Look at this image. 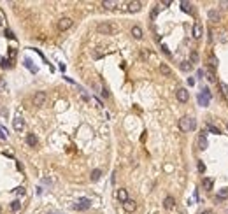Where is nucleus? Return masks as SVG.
Wrapping results in <instances>:
<instances>
[{
    "instance_id": "nucleus-1",
    "label": "nucleus",
    "mask_w": 228,
    "mask_h": 214,
    "mask_svg": "<svg viewBox=\"0 0 228 214\" xmlns=\"http://www.w3.org/2000/svg\"><path fill=\"white\" fill-rule=\"evenodd\" d=\"M179 128L183 130V132H191V130H195V128H196L195 118H191V116H184V118H181V120H179Z\"/></svg>"
},
{
    "instance_id": "nucleus-2",
    "label": "nucleus",
    "mask_w": 228,
    "mask_h": 214,
    "mask_svg": "<svg viewBox=\"0 0 228 214\" xmlns=\"http://www.w3.org/2000/svg\"><path fill=\"white\" fill-rule=\"evenodd\" d=\"M97 32L98 33H103V35H111V33L116 32V27H114V25H111V23H98Z\"/></svg>"
},
{
    "instance_id": "nucleus-3",
    "label": "nucleus",
    "mask_w": 228,
    "mask_h": 214,
    "mask_svg": "<svg viewBox=\"0 0 228 214\" xmlns=\"http://www.w3.org/2000/svg\"><path fill=\"white\" fill-rule=\"evenodd\" d=\"M90 205H91V200H90V198H81V200H77V202L74 204V209H76V211H86V209H90Z\"/></svg>"
},
{
    "instance_id": "nucleus-4",
    "label": "nucleus",
    "mask_w": 228,
    "mask_h": 214,
    "mask_svg": "<svg viewBox=\"0 0 228 214\" xmlns=\"http://www.w3.org/2000/svg\"><path fill=\"white\" fill-rule=\"evenodd\" d=\"M209 100H211V93H209V90H202V93L198 95V104L202 105V107H207V104H209Z\"/></svg>"
},
{
    "instance_id": "nucleus-5",
    "label": "nucleus",
    "mask_w": 228,
    "mask_h": 214,
    "mask_svg": "<svg viewBox=\"0 0 228 214\" xmlns=\"http://www.w3.org/2000/svg\"><path fill=\"white\" fill-rule=\"evenodd\" d=\"M175 97H177V100H179L181 104H184V102H188V99H190V93H188L186 88H179L175 91Z\"/></svg>"
},
{
    "instance_id": "nucleus-6",
    "label": "nucleus",
    "mask_w": 228,
    "mask_h": 214,
    "mask_svg": "<svg viewBox=\"0 0 228 214\" xmlns=\"http://www.w3.org/2000/svg\"><path fill=\"white\" fill-rule=\"evenodd\" d=\"M46 93L44 91H37V93L33 95V105H37V107H40V105H44V102H46Z\"/></svg>"
},
{
    "instance_id": "nucleus-7",
    "label": "nucleus",
    "mask_w": 228,
    "mask_h": 214,
    "mask_svg": "<svg viewBox=\"0 0 228 214\" xmlns=\"http://www.w3.org/2000/svg\"><path fill=\"white\" fill-rule=\"evenodd\" d=\"M70 27H72V19H70V18H61L60 21H58V28H60L61 32H63V30H69Z\"/></svg>"
},
{
    "instance_id": "nucleus-8",
    "label": "nucleus",
    "mask_w": 228,
    "mask_h": 214,
    "mask_svg": "<svg viewBox=\"0 0 228 214\" xmlns=\"http://www.w3.org/2000/svg\"><path fill=\"white\" fill-rule=\"evenodd\" d=\"M205 148H207V132L204 130V132L198 135V149H200V151H204Z\"/></svg>"
},
{
    "instance_id": "nucleus-9",
    "label": "nucleus",
    "mask_w": 228,
    "mask_h": 214,
    "mask_svg": "<svg viewBox=\"0 0 228 214\" xmlns=\"http://www.w3.org/2000/svg\"><path fill=\"white\" fill-rule=\"evenodd\" d=\"M12 125H14V130H16V132H21L23 128H25V121H23L21 116H16L14 121H12Z\"/></svg>"
},
{
    "instance_id": "nucleus-10",
    "label": "nucleus",
    "mask_w": 228,
    "mask_h": 214,
    "mask_svg": "<svg viewBox=\"0 0 228 214\" xmlns=\"http://www.w3.org/2000/svg\"><path fill=\"white\" fill-rule=\"evenodd\" d=\"M125 9L126 11H130V12H137V11H141V7H142V4L141 2H128V4H125Z\"/></svg>"
},
{
    "instance_id": "nucleus-11",
    "label": "nucleus",
    "mask_w": 228,
    "mask_h": 214,
    "mask_svg": "<svg viewBox=\"0 0 228 214\" xmlns=\"http://www.w3.org/2000/svg\"><path fill=\"white\" fill-rule=\"evenodd\" d=\"M123 209H125L126 212H133L137 209V204H135V200H132V198H128L125 204H123Z\"/></svg>"
},
{
    "instance_id": "nucleus-12",
    "label": "nucleus",
    "mask_w": 228,
    "mask_h": 214,
    "mask_svg": "<svg viewBox=\"0 0 228 214\" xmlns=\"http://www.w3.org/2000/svg\"><path fill=\"white\" fill-rule=\"evenodd\" d=\"M202 33H204L202 25H200V23H195V25H193V39H200Z\"/></svg>"
},
{
    "instance_id": "nucleus-13",
    "label": "nucleus",
    "mask_w": 228,
    "mask_h": 214,
    "mask_svg": "<svg viewBox=\"0 0 228 214\" xmlns=\"http://www.w3.org/2000/svg\"><path fill=\"white\" fill-rule=\"evenodd\" d=\"M116 197H118V200H120V202H123V204H125L126 200H128V193H126V190H125V188H121V190H118Z\"/></svg>"
},
{
    "instance_id": "nucleus-14",
    "label": "nucleus",
    "mask_w": 228,
    "mask_h": 214,
    "mask_svg": "<svg viewBox=\"0 0 228 214\" xmlns=\"http://www.w3.org/2000/svg\"><path fill=\"white\" fill-rule=\"evenodd\" d=\"M205 76H207V81H209V82H216V74H214V69L205 67Z\"/></svg>"
},
{
    "instance_id": "nucleus-15",
    "label": "nucleus",
    "mask_w": 228,
    "mask_h": 214,
    "mask_svg": "<svg viewBox=\"0 0 228 214\" xmlns=\"http://www.w3.org/2000/svg\"><path fill=\"white\" fill-rule=\"evenodd\" d=\"M207 16H209V19H211L212 23H217V21H219V12H217L216 9H211V11L207 12Z\"/></svg>"
},
{
    "instance_id": "nucleus-16",
    "label": "nucleus",
    "mask_w": 228,
    "mask_h": 214,
    "mask_svg": "<svg viewBox=\"0 0 228 214\" xmlns=\"http://www.w3.org/2000/svg\"><path fill=\"white\" fill-rule=\"evenodd\" d=\"M160 72H162L163 76H167V77L172 76V70H170V67H168L167 63H162V65H160Z\"/></svg>"
},
{
    "instance_id": "nucleus-17",
    "label": "nucleus",
    "mask_w": 228,
    "mask_h": 214,
    "mask_svg": "<svg viewBox=\"0 0 228 214\" xmlns=\"http://www.w3.org/2000/svg\"><path fill=\"white\" fill-rule=\"evenodd\" d=\"M120 4L118 2H114V0H105V2H102V7L103 9H114V7H118Z\"/></svg>"
},
{
    "instance_id": "nucleus-18",
    "label": "nucleus",
    "mask_w": 228,
    "mask_h": 214,
    "mask_svg": "<svg viewBox=\"0 0 228 214\" xmlns=\"http://www.w3.org/2000/svg\"><path fill=\"white\" fill-rule=\"evenodd\" d=\"M174 204H175V200L172 197H167L165 200H163V207L165 209H174Z\"/></svg>"
},
{
    "instance_id": "nucleus-19",
    "label": "nucleus",
    "mask_w": 228,
    "mask_h": 214,
    "mask_svg": "<svg viewBox=\"0 0 228 214\" xmlns=\"http://www.w3.org/2000/svg\"><path fill=\"white\" fill-rule=\"evenodd\" d=\"M205 130H209L211 133H216V135H219V133H221V130H219L216 125H212V123H207V125H205Z\"/></svg>"
},
{
    "instance_id": "nucleus-20",
    "label": "nucleus",
    "mask_w": 228,
    "mask_h": 214,
    "mask_svg": "<svg viewBox=\"0 0 228 214\" xmlns=\"http://www.w3.org/2000/svg\"><path fill=\"white\" fill-rule=\"evenodd\" d=\"M132 35H133L135 39H142V28L135 25V27L132 28Z\"/></svg>"
},
{
    "instance_id": "nucleus-21",
    "label": "nucleus",
    "mask_w": 228,
    "mask_h": 214,
    "mask_svg": "<svg viewBox=\"0 0 228 214\" xmlns=\"http://www.w3.org/2000/svg\"><path fill=\"white\" fill-rule=\"evenodd\" d=\"M27 144L28 146H37V137H35V135H33V133H28V137H27Z\"/></svg>"
},
{
    "instance_id": "nucleus-22",
    "label": "nucleus",
    "mask_w": 228,
    "mask_h": 214,
    "mask_svg": "<svg viewBox=\"0 0 228 214\" xmlns=\"http://www.w3.org/2000/svg\"><path fill=\"white\" fill-rule=\"evenodd\" d=\"M217 63H219V61H217V58L214 55H211L209 56V67H211V69H216L217 67Z\"/></svg>"
},
{
    "instance_id": "nucleus-23",
    "label": "nucleus",
    "mask_w": 228,
    "mask_h": 214,
    "mask_svg": "<svg viewBox=\"0 0 228 214\" xmlns=\"http://www.w3.org/2000/svg\"><path fill=\"white\" fill-rule=\"evenodd\" d=\"M181 7H183V11H184V12H191V11H193V6H191L190 2H181Z\"/></svg>"
},
{
    "instance_id": "nucleus-24",
    "label": "nucleus",
    "mask_w": 228,
    "mask_h": 214,
    "mask_svg": "<svg viewBox=\"0 0 228 214\" xmlns=\"http://www.w3.org/2000/svg\"><path fill=\"white\" fill-rule=\"evenodd\" d=\"M21 207H23V205H21V202H19V200H14V202L11 204V211H14V212H18Z\"/></svg>"
},
{
    "instance_id": "nucleus-25",
    "label": "nucleus",
    "mask_w": 228,
    "mask_h": 214,
    "mask_svg": "<svg viewBox=\"0 0 228 214\" xmlns=\"http://www.w3.org/2000/svg\"><path fill=\"white\" fill-rule=\"evenodd\" d=\"M228 197V188H221L217 191V198H226Z\"/></svg>"
},
{
    "instance_id": "nucleus-26",
    "label": "nucleus",
    "mask_w": 228,
    "mask_h": 214,
    "mask_svg": "<svg viewBox=\"0 0 228 214\" xmlns=\"http://www.w3.org/2000/svg\"><path fill=\"white\" fill-rule=\"evenodd\" d=\"M181 70H184V72H190V70H191V65H190V61H181Z\"/></svg>"
},
{
    "instance_id": "nucleus-27",
    "label": "nucleus",
    "mask_w": 228,
    "mask_h": 214,
    "mask_svg": "<svg viewBox=\"0 0 228 214\" xmlns=\"http://www.w3.org/2000/svg\"><path fill=\"white\" fill-rule=\"evenodd\" d=\"M100 174H102V172H100L98 169H95L91 172V181H98V179H100Z\"/></svg>"
},
{
    "instance_id": "nucleus-28",
    "label": "nucleus",
    "mask_w": 228,
    "mask_h": 214,
    "mask_svg": "<svg viewBox=\"0 0 228 214\" xmlns=\"http://www.w3.org/2000/svg\"><path fill=\"white\" fill-rule=\"evenodd\" d=\"M25 65H27V67H28V69H30V70H32V72H37V69H35V67L32 65V61L28 60V58H27V60H25Z\"/></svg>"
},
{
    "instance_id": "nucleus-29",
    "label": "nucleus",
    "mask_w": 228,
    "mask_h": 214,
    "mask_svg": "<svg viewBox=\"0 0 228 214\" xmlns=\"http://www.w3.org/2000/svg\"><path fill=\"white\" fill-rule=\"evenodd\" d=\"M219 86H221V90H223V95H225V97H228V84H225V82H221Z\"/></svg>"
},
{
    "instance_id": "nucleus-30",
    "label": "nucleus",
    "mask_w": 228,
    "mask_h": 214,
    "mask_svg": "<svg viewBox=\"0 0 228 214\" xmlns=\"http://www.w3.org/2000/svg\"><path fill=\"white\" fill-rule=\"evenodd\" d=\"M191 61H193V63H198V53H196V51L191 53Z\"/></svg>"
},
{
    "instance_id": "nucleus-31",
    "label": "nucleus",
    "mask_w": 228,
    "mask_h": 214,
    "mask_svg": "<svg viewBox=\"0 0 228 214\" xmlns=\"http://www.w3.org/2000/svg\"><path fill=\"white\" fill-rule=\"evenodd\" d=\"M204 186H205L207 190H211V186H212V179H204Z\"/></svg>"
},
{
    "instance_id": "nucleus-32",
    "label": "nucleus",
    "mask_w": 228,
    "mask_h": 214,
    "mask_svg": "<svg viewBox=\"0 0 228 214\" xmlns=\"http://www.w3.org/2000/svg\"><path fill=\"white\" fill-rule=\"evenodd\" d=\"M6 90V81H4V77H0V91H4Z\"/></svg>"
},
{
    "instance_id": "nucleus-33",
    "label": "nucleus",
    "mask_w": 228,
    "mask_h": 214,
    "mask_svg": "<svg viewBox=\"0 0 228 214\" xmlns=\"http://www.w3.org/2000/svg\"><path fill=\"white\" fill-rule=\"evenodd\" d=\"M198 170H200V172H204V170H205V167H204V162H198Z\"/></svg>"
},
{
    "instance_id": "nucleus-34",
    "label": "nucleus",
    "mask_w": 228,
    "mask_h": 214,
    "mask_svg": "<svg viewBox=\"0 0 228 214\" xmlns=\"http://www.w3.org/2000/svg\"><path fill=\"white\" fill-rule=\"evenodd\" d=\"M228 40V35L226 33H221V42H226Z\"/></svg>"
},
{
    "instance_id": "nucleus-35",
    "label": "nucleus",
    "mask_w": 228,
    "mask_h": 214,
    "mask_svg": "<svg viewBox=\"0 0 228 214\" xmlns=\"http://www.w3.org/2000/svg\"><path fill=\"white\" fill-rule=\"evenodd\" d=\"M219 6H221L223 9H228V2H219Z\"/></svg>"
},
{
    "instance_id": "nucleus-36",
    "label": "nucleus",
    "mask_w": 228,
    "mask_h": 214,
    "mask_svg": "<svg viewBox=\"0 0 228 214\" xmlns=\"http://www.w3.org/2000/svg\"><path fill=\"white\" fill-rule=\"evenodd\" d=\"M16 191L19 193V195H23V193H25V188H16Z\"/></svg>"
},
{
    "instance_id": "nucleus-37",
    "label": "nucleus",
    "mask_w": 228,
    "mask_h": 214,
    "mask_svg": "<svg viewBox=\"0 0 228 214\" xmlns=\"http://www.w3.org/2000/svg\"><path fill=\"white\" fill-rule=\"evenodd\" d=\"M188 84H191V86H193V84H195V79H193V77H190V79H188Z\"/></svg>"
},
{
    "instance_id": "nucleus-38",
    "label": "nucleus",
    "mask_w": 228,
    "mask_h": 214,
    "mask_svg": "<svg viewBox=\"0 0 228 214\" xmlns=\"http://www.w3.org/2000/svg\"><path fill=\"white\" fill-rule=\"evenodd\" d=\"M200 214H209V212H200Z\"/></svg>"
},
{
    "instance_id": "nucleus-39",
    "label": "nucleus",
    "mask_w": 228,
    "mask_h": 214,
    "mask_svg": "<svg viewBox=\"0 0 228 214\" xmlns=\"http://www.w3.org/2000/svg\"><path fill=\"white\" fill-rule=\"evenodd\" d=\"M226 128H228V123H226Z\"/></svg>"
},
{
    "instance_id": "nucleus-40",
    "label": "nucleus",
    "mask_w": 228,
    "mask_h": 214,
    "mask_svg": "<svg viewBox=\"0 0 228 214\" xmlns=\"http://www.w3.org/2000/svg\"><path fill=\"white\" fill-rule=\"evenodd\" d=\"M0 23H2V19H0Z\"/></svg>"
}]
</instances>
